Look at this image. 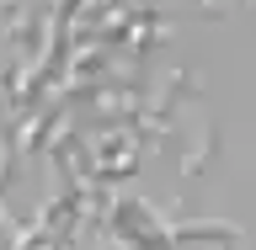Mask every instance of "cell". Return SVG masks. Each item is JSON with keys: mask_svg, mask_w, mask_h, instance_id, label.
Here are the masks:
<instances>
[{"mask_svg": "<svg viewBox=\"0 0 256 250\" xmlns=\"http://www.w3.org/2000/svg\"><path fill=\"white\" fill-rule=\"evenodd\" d=\"M112 250H123V245H112Z\"/></svg>", "mask_w": 256, "mask_h": 250, "instance_id": "4", "label": "cell"}, {"mask_svg": "<svg viewBox=\"0 0 256 250\" xmlns=\"http://www.w3.org/2000/svg\"><path fill=\"white\" fill-rule=\"evenodd\" d=\"M22 250H70V224H43L38 235L22 240Z\"/></svg>", "mask_w": 256, "mask_h": 250, "instance_id": "3", "label": "cell"}, {"mask_svg": "<svg viewBox=\"0 0 256 250\" xmlns=\"http://www.w3.org/2000/svg\"><path fill=\"white\" fill-rule=\"evenodd\" d=\"M246 245V229L224 219H187L166 229V245L160 250H240Z\"/></svg>", "mask_w": 256, "mask_h": 250, "instance_id": "2", "label": "cell"}, {"mask_svg": "<svg viewBox=\"0 0 256 250\" xmlns=\"http://www.w3.org/2000/svg\"><path fill=\"white\" fill-rule=\"evenodd\" d=\"M166 229L171 224L160 219L150 203H139V197H123L118 213H112V235H118L123 250H160L166 245Z\"/></svg>", "mask_w": 256, "mask_h": 250, "instance_id": "1", "label": "cell"}]
</instances>
